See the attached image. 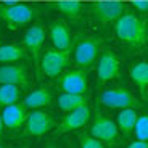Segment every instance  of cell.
I'll return each mask as SVG.
<instances>
[{
  "mask_svg": "<svg viewBox=\"0 0 148 148\" xmlns=\"http://www.w3.org/2000/svg\"><path fill=\"white\" fill-rule=\"evenodd\" d=\"M24 56V52L19 45L15 44H7L0 47V63H16Z\"/></svg>",
  "mask_w": 148,
  "mask_h": 148,
  "instance_id": "44dd1931",
  "label": "cell"
},
{
  "mask_svg": "<svg viewBox=\"0 0 148 148\" xmlns=\"http://www.w3.org/2000/svg\"><path fill=\"white\" fill-rule=\"evenodd\" d=\"M2 119H3V126L7 129L16 130L21 126L26 124L27 119V108L24 103H13L10 106H5L2 110Z\"/></svg>",
  "mask_w": 148,
  "mask_h": 148,
  "instance_id": "5bb4252c",
  "label": "cell"
},
{
  "mask_svg": "<svg viewBox=\"0 0 148 148\" xmlns=\"http://www.w3.org/2000/svg\"><path fill=\"white\" fill-rule=\"evenodd\" d=\"M10 84L21 89L27 87V71L23 64H3L0 66V85Z\"/></svg>",
  "mask_w": 148,
  "mask_h": 148,
  "instance_id": "4fadbf2b",
  "label": "cell"
},
{
  "mask_svg": "<svg viewBox=\"0 0 148 148\" xmlns=\"http://www.w3.org/2000/svg\"><path fill=\"white\" fill-rule=\"evenodd\" d=\"M100 103L106 108L113 110H124V108H134L137 105L135 97L124 87H114V89L103 90L100 95Z\"/></svg>",
  "mask_w": 148,
  "mask_h": 148,
  "instance_id": "5b68a950",
  "label": "cell"
},
{
  "mask_svg": "<svg viewBox=\"0 0 148 148\" xmlns=\"http://www.w3.org/2000/svg\"><path fill=\"white\" fill-rule=\"evenodd\" d=\"M130 77L138 87L142 95H147L148 90V61H137L130 66Z\"/></svg>",
  "mask_w": 148,
  "mask_h": 148,
  "instance_id": "ac0fdd59",
  "label": "cell"
},
{
  "mask_svg": "<svg viewBox=\"0 0 148 148\" xmlns=\"http://www.w3.org/2000/svg\"><path fill=\"white\" fill-rule=\"evenodd\" d=\"M127 148H148V142L143 140H137V142H132Z\"/></svg>",
  "mask_w": 148,
  "mask_h": 148,
  "instance_id": "484cf974",
  "label": "cell"
},
{
  "mask_svg": "<svg viewBox=\"0 0 148 148\" xmlns=\"http://www.w3.org/2000/svg\"><path fill=\"white\" fill-rule=\"evenodd\" d=\"M85 105H89V98L82 93H66L63 92L61 95L58 97V106L61 111H69L73 110H77L81 106H85Z\"/></svg>",
  "mask_w": 148,
  "mask_h": 148,
  "instance_id": "d6986e66",
  "label": "cell"
},
{
  "mask_svg": "<svg viewBox=\"0 0 148 148\" xmlns=\"http://www.w3.org/2000/svg\"><path fill=\"white\" fill-rule=\"evenodd\" d=\"M60 89L66 93L87 92V73L84 69H71L60 77Z\"/></svg>",
  "mask_w": 148,
  "mask_h": 148,
  "instance_id": "8fae6325",
  "label": "cell"
},
{
  "mask_svg": "<svg viewBox=\"0 0 148 148\" xmlns=\"http://www.w3.org/2000/svg\"><path fill=\"white\" fill-rule=\"evenodd\" d=\"M36 11L26 3H3L0 5V19H3L11 29L29 24Z\"/></svg>",
  "mask_w": 148,
  "mask_h": 148,
  "instance_id": "7a4b0ae2",
  "label": "cell"
},
{
  "mask_svg": "<svg viewBox=\"0 0 148 148\" xmlns=\"http://www.w3.org/2000/svg\"><path fill=\"white\" fill-rule=\"evenodd\" d=\"M19 97H21V87H18V85H10V84L0 85V108L18 103Z\"/></svg>",
  "mask_w": 148,
  "mask_h": 148,
  "instance_id": "ffe728a7",
  "label": "cell"
},
{
  "mask_svg": "<svg viewBox=\"0 0 148 148\" xmlns=\"http://www.w3.org/2000/svg\"><path fill=\"white\" fill-rule=\"evenodd\" d=\"M89 119H90L89 105L69 111V113H66V116L60 121L58 129H56V135L71 132V130H76V129H81V127H84L85 124L89 122Z\"/></svg>",
  "mask_w": 148,
  "mask_h": 148,
  "instance_id": "9c48e42d",
  "label": "cell"
},
{
  "mask_svg": "<svg viewBox=\"0 0 148 148\" xmlns=\"http://www.w3.org/2000/svg\"><path fill=\"white\" fill-rule=\"evenodd\" d=\"M23 44L24 47L31 52L34 58V63L36 66L39 68L40 66V52H42V47L45 44V31L42 26H31L29 29L26 31L24 34V39H23Z\"/></svg>",
  "mask_w": 148,
  "mask_h": 148,
  "instance_id": "7c38bea8",
  "label": "cell"
},
{
  "mask_svg": "<svg viewBox=\"0 0 148 148\" xmlns=\"http://www.w3.org/2000/svg\"><path fill=\"white\" fill-rule=\"evenodd\" d=\"M50 39H52L53 48L58 50H66L69 52L71 48V32L68 29V26L61 21H55L50 26Z\"/></svg>",
  "mask_w": 148,
  "mask_h": 148,
  "instance_id": "9a60e30c",
  "label": "cell"
},
{
  "mask_svg": "<svg viewBox=\"0 0 148 148\" xmlns=\"http://www.w3.org/2000/svg\"><path fill=\"white\" fill-rule=\"evenodd\" d=\"M79 145H81V148H105L103 142H100L98 138L92 137L89 134H81L79 135Z\"/></svg>",
  "mask_w": 148,
  "mask_h": 148,
  "instance_id": "cb8c5ba5",
  "label": "cell"
},
{
  "mask_svg": "<svg viewBox=\"0 0 148 148\" xmlns=\"http://www.w3.org/2000/svg\"><path fill=\"white\" fill-rule=\"evenodd\" d=\"M69 52H66V50L48 48L40 58V69L48 77H58L64 68L69 64Z\"/></svg>",
  "mask_w": 148,
  "mask_h": 148,
  "instance_id": "3957f363",
  "label": "cell"
},
{
  "mask_svg": "<svg viewBox=\"0 0 148 148\" xmlns=\"http://www.w3.org/2000/svg\"><path fill=\"white\" fill-rule=\"evenodd\" d=\"M116 36L121 42L130 47H143L148 40L147 23L134 13H126L114 24Z\"/></svg>",
  "mask_w": 148,
  "mask_h": 148,
  "instance_id": "6da1fadb",
  "label": "cell"
},
{
  "mask_svg": "<svg viewBox=\"0 0 148 148\" xmlns=\"http://www.w3.org/2000/svg\"><path fill=\"white\" fill-rule=\"evenodd\" d=\"M119 74V58L113 50H105L98 58L97 64V77L100 84L113 81Z\"/></svg>",
  "mask_w": 148,
  "mask_h": 148,
  "instance_id": "ba28073f",
  "label": "cell"
},
{
  "mask_svg": "<svg viewBox=\"0 0 148 148\" xmlns=\"http://www.w3.org/2000/svg\"><path fill=\"white\" fill-rule=\"evenodd\" d=\"M90 135L98 138L103 143H114L119 135L118 124L103 114H97L90 127Z\"/></svg>",
  "mask_w": 148,
  "mask_h": 148,
  "instance_id": "52a82bcc",
  "label": "cell"
},
{
  "mask_svg": "<svg viewBox=\"0 0 148 148\" xmlns=\"http://www.w3.org/2000/svg\"><path fill=\"white\" fill-rule=\"evenodd\" d=\"M53 101V97H52V92L47 89V87H39V89L32 90L29 92L26 97H24V106L27 110H39L42 106H48V105H52Z\"/></svg>",
  "mask_w": 148,
  "mask_h": 148,
  "instance_id": "2e32d148",
  "label": "cell"
},
{
  "mask_svg": "<svg viewBox=\"0 0 148 148\" xmlns=\"http://www.w3.org/2000/svg\"><path fill=\"white\" fill-rule=\"evenodd\" d=\"M134 134H135V138L137 140L148 142V114L138 116L135 129H134Z\"/></svg>",
  "mask_w": 148,
  "mask_h": 148,
  "instance_id": "603a6c76",
  "label": "cell"
},
{
  "mask_svg": "<svg viewBox=\"0 0 148 148\" xmlns=\"http://www.w3.org/2000/svg\"><path fill=\"white\" fill-rule=\"evenodd\" d=\"M55 127V119L52 116L40 110H32L31 114H27L26 124L23 134L26 137H40Z\"/></svg>",
  "mask_w": 148,
  "mask_h": 148,
  "instance_id": "277c9868",
  "label": "cell"
},
{
  "mask_svg": "<svg viewBox=\"0 0 148 148\" xmlns=\"http://www.w3.org/2000/svg\"><path fill=\"white\" fill-rule=\"evenodd\" d=\"M134 7L138 11L145 13V11H148V0H134Z\"/></svg>",
  "mask_w": 148,
  "mask_h": 148,
  "instance_id": "d4e9b609",
  "label": "cell"
},
{
  "mask_svg": "<svg viewBox=\"0 0 148 148\" xmlns=\"http://www.w3.org/2000/svg\"><path fill=\"white\" fill-rule=\"evenodd\" d=\"M126 11V5L119 2V0H100L92 5V15L95 16L97 21L103 23H111L118 21Z\"/></svg>",
  "mask_w": 148,
  "mask_h": 148,
  "instance_id": "8992f818",
  "label": "cell"
},
{
  "mask_svg": "<svg viewBox=\"0 0 148 148\" xmlns=\"http://www.w3.org/2000/svg\"><path fill=\"white\" fill-rule=\"evenodd\" d=\"M55 8L71 19H77L82 13V5L79 0H58L55 3Z\"/></svg>",
  "mask_w": 148,
  "mask_h": 148,
  "instance_id": "7402d4cb",
  "label": "cell"
},
{
  "mask_svg": "<svg viewBox=\"0 0 148 148\" xmlns=\"http://www.w3.org/2000/svg\"><path fill=\"white\" fill-rule=\"evenodd\" d=\"M137 119H138V114L134 108H124V110H121L118 118H116V124H118L119 132L124 137H129L130 134L134 132V129H135Z\"/></svg>",
  "mask_w": 148,
  "mask_h": 148,
  "instance_id": "e0dca14e",
  "label": "cell"
},
{
  "mask_svg": "<svg viewBox=\"0 0 148 148\" xmlns=\"http://www.w3.org/2000/svg\"><path fill=\"white\" fill-rule=\"evenodd\" d=\"M45 148H56V147H45Z\"/></svg>",
  "mask_w": 148,
  "mask_h": 148,
  "instance_id": "83f0119b",
  "label": "cell"
},
{
  "mask_svg": "<svg viewBox=\"0 0 148 148\" xmlns=\"http://www.w3.org/2000/svg\"><path fill=\"white\" fill-rule=\"evenodd\" d=\"M0 148H3V145H2V143H0Z\"/></svg>",
  "mask_w": 148,
  "mask_h": 148,
  "instance_id": "f1b7e54d",
  "label": "cell"
},
{
  "mask_svg": "<svg viewBox=\"0 0 148 148\" xmlns=\"http://www.w3.org/2000/svg\"><path fill=\"white\" fill-rule=\"evenodd\" d=\"M100 52V42L97 39L87 37L82 39L76 47H74V61L81 68H85L92 64L97 60V55Z\"/></svg>",
  "mask_w": 148,
  "mask_h": 148,
  "instance_id": "30bf717a",
  "label": "cell"
},
{
  "mask_svg": "<svg viewBox=\"0 0 148 148\" xmlns=\"http://www.w3.org/2000/svg\"><path fill=\"white\" fill-rule=\"evenodd\" d=\"M0 47H2V44H0Z\"/></svg>",
  "mask_w": 148,
  "mask_h": 148,
  "instance_id": "f546056e",
  "label": "cell"
},
{
  "mask_svg": "<svg viewBox=\"0 0 148 148\" xmlns=\"http://www.w3.org/2000/svg\"><path fill=\"white\" fill-rule=\"evenodd\" d=\"M2 130H3V119H2V113H0V135H2Z\"/></svg>",
  "mask_w": 148,
  "mask_h": 148,
  "instance_id": "4316f807",
  "label": "cell"
}]
</instances>
